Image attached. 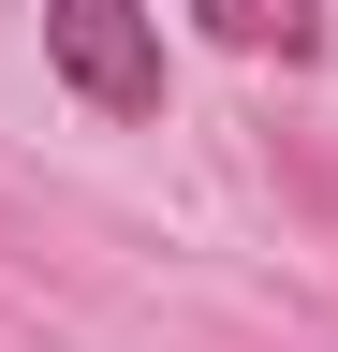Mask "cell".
Segmentation results:
<instances>
[{
  "mask_svg": "<svg viewBox=\"0 0 338 352\" xmlns=\"http://www.w3.org/2000/svg\"><path fill=\"white\" fill-rule=\"evenodd\" d=\"M45 59L89 118H162V15L147 0H45Z\"/></svg>",
  "mask_w": 338,
  "mask_h": 352,
  "instance_id": "1",
  "label": "cell"
},
{
  "mask_svg": "<svg viewBox=\"0 0 338 352\" xmlns=\"http://www.w3.org/2000/svg\"><path fill=\"white\" fill-rule=\"evenodd\" d=\"M191 15L221 30L235 59H309V44H324V0H191Z\"/></svg>",
  "mask_w": 338,
  "mask_h": 352,
  "instance_id": "2",
  "label": "cell"
}]
</instances>
